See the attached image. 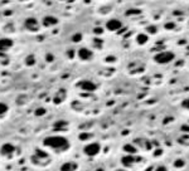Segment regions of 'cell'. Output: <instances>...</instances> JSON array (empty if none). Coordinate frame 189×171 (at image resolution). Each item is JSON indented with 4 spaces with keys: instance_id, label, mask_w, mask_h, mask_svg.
<instances>
[{
    "instance_id": "1",
    "label": "cell",
    "mask_w": 189,
    "mask_h": 171,
    "mask_svg": "<svg viewBox=\"0 0 189 171\" xmlns=\"http://www.w3.org/2000/svg\"><path fill=\"white\" fill-rule=\"evenodd\" d=\"M43 145L54 151H67L71 144H69L68 138L64 136H47L43 140Z\"/></svg>"
},
{
    "instance_id": "2",
    "label": "cell",
    "mask_w": 189,
    "mask_h": 171,
    "mask_svg": "<svg viewBox=\"0 0 189 171\" xmlns=\"http://www.w3.org/2000/svg\"><path fill=\"white\" fill-rule=\"evenodd\" d=\"M174 59V53L172 52H160L158 53V54H155V57H154V61H155L156 63H159V64H168V63H170Z\"/></svg>"
},
{
    "instance_id": "3",
    "label": "cell",
    "mask_w": 189,
    "mask_h": 171,
    "mask_svg": "<svg viewBox=\"0 0 189 171\" xmlns=\"http://www.w3.org/2000/svg\"><path fill=\"white\" fill-rule=\"evenodd\" d=\"M101 151V146L99 142H90L86 146L83 147V152L87 155V156H96L99 155Z\"/></svg>"
},
{
    "instance_id": "4",
    "label": "cell",
    "mask_w": 189,
    "mask_h": 171,
    "mask_svg": "<svg viewBox=\"0 0 189 171\" xmlns=\"http://www.w3.org/2000/svg\"><path fill=\"white\" fill-rule=\"evenodd\" d=\"M24 27H25V29H28L29 31H38L40 28V25H39V21H38L34 17H29V18L25 19Z\"/></svg>"
},
{
    "instance_id": "5",
    "label": "cell",
    "mask_w": 189,
    "mask_h": 171,
    "mask_svg": "<svg viewBox=\"0 0 189 171\" xmlns=\"http://www.w3.org/2000/svg\"><path fill=\"white\" fill-rule=\"evenodd\" d=\"M78 87L84 92H94L97 90V85L92 81H88V79H83V81L78 82Z\"/></svg>"
},
{
    "instance_id": "6",
    "label": "cell",
    "mask_w": 189,
    "mask_h": 171,
    "mask_svg": "<svg viewBox=\"0 0 189 171\" xmlns=\"http://www.w3.org/2000/svg\"><path fill=\"white\" fill-rule=\"evenodd\" d=\"M15 152V146L13 144H4L0 147V154L5 157H10Z\"/></svg>"
},
{
    "instance_id": "7",
    "label": "cell",
    "mask_w": 189,
    "mask_h": 171,
    "mask_svg": "<svg viewBox=\"0 0 189 171\" xmlns=\"http://www.w3.org/2000/svg\"><path fill=\"white\" fill-rule=\"evenodd\" d=\"M106 28L110 31H117L122 28V23L119 20V19H110L106 23Z\"/></svg>"
},
{
    "instance_id": "8",
    "label": "cell",
    "mask_w": 189,
    "mask_h": 171,
    "mask_svg": "<svg viewBox=\"0 0 189 171\" xmlns=\"http://www.w3.org/2000/svg\"><path fill=\"white\" fill-rule=\"evenodd\" d=\"M93 53L92 50H90L88 48H80L78 49V57H80V59H82V61H90L91 58H92Z\"/></svg>"
},
{
    "instance_id": "9",
    "label": "cell",
    "mask_w": 189,
    "mask_h": 171,
    "mask_svg": "<svg viewBox=\"0 0 189 171\" xmlns=\"http://www.w3.org/2000/svg\"><path fill=\"white\" fill-rule=\"evenodd\" d=\"M13 40L10 38H0V52H6L13 47Z\"/></svg>"
},
{
    "instance_id": "10",
    "label": "cell",
    "mask_w": 189,
    "mask_h": 171,
    "mask_svg": "<svg viewBox=\"0 0 189 171\" xmlns=\"http://www.w3.org/2000/svg\"><path fill=\"white\" fill-rule=\"evenodd\" d=\"M43 25L44 27H53V25L58 24V18H56L54 15H46L43 18Z\"/></svg>"
},
{
    "instance_id": "11",
    "label": "cell",
    "mask_w": 189,
    "mask_h": 171,
    "mask_svg": "<svg viewBox=\"0 0 189 171\" xmlns=\"http://www.w3.org/2000/svg\"><path fill=\"white\" fill-rule=\"evenodd\" d=\"M135 162V159H134V156L132 155H126V156H124L121 159V164H122V166H125V167H130L132 164Z\"/></svg>"
},
{
    "instance_id": "12",
    "label": "cell",
    "mask_w": 189,
    "mask_h": 171,
    "mask_svg": "<svg viewBox=\"0 0 189 171\" xmlns=\"http://www.w3.org/2000/svg\"><path fill=\"white\" fill-rule=\"evenodd\" d=\"M77 170V164L73 161H69V162H64L61 166V171H76Z\"/></svg>"
},
{
    "instance_id": "13",
    "label": "cell",
    "mask_w": 189,
    "mask_h": 171,
    "mask_svg": "<svg viewBox=\"0 0 189 171\" xmlns=\"http://www.w3.org/2000/svg\"><path fill=\"white\" fill-rule=\"evenodd\" d=\"M124 150H125L127 154H130V155H135V154L137 152V148L135 147L134 145H130V144L125 145V146H124Z\"/></svg>"
},
{
    "instance_id": "14",
    "label": "cell",
    "mask_w": 189,
    "mask_h": 171,
    "mask_svg": "<svg viewBox=\"0 0 189 171\" xmlns=\"http://www.w3.org/2000/svg\"><path fill=\"white\" fill-rule=\"evenodd\" d=\"M136 40H137L139 44H141V45H143V44H145L147 40H149V37H147L146 34H139L137 38H136Z\"/></svg>"
},
{
    "instance_id": "15",
    "label": "cell",
    "mask_w": 189,
    "mask_h": 171,
    "mask_svg": "<svg viewBox=\"0 0 189 171\" xmlns=\"http://www.w3.org/2000/svg\"><path fill=\"white\" fill-rule=\"evenodd\" d=\"M25 64L29 65V67L30 65H34L36 64V57H34L33 54H29L27 58H25Z\"/></svg>"
},
{
    "instance_id": "16",
    "label": "cell",
    "mask_w": 189,
    "mask_h": 171,
    "mask_svg": "<svg viewBox=\"0 0 189 171\" xmlns=\"http://www.w3.org/2000/svg\"><path fill=\"white\" fill-rule=\"evenodd\" d=\"M9 111V107H8V104L4 103V102H0V116H3V115H5L6 112Z\"/></svg>"
},
{
    "instance_id": "17",
    "label": "cell",
    "mask_w": 189,
    "mask_h": 171,
    "mask_svg": "<svg viewBox=\"0 0 189 171\" xmlns=\"http://www.w3.org/2000/svg\"><path fill=\"white\" fill-rule=\"evenodd\" d=\"M47 113V110L44 108V107H38V108L36 110V112H34V115L38 116V117H40V116H44Z\"/></svg>"
},
{
    "instance_id": "18",
    "label": "cell",
    "mask_w": 189,
    "mask_h": 171,
    "mask_svg": "<svg viewBox=\"0 0 189 171\" xmlns=\"http://www.w3.org/2000/svg\"><path fill=\"white\" fill-rule=\"evenodd\" d=\"M72 42L73 43H78V42H81L82 40V34L81 33H76V34H73V35H72Z\"/></svg>"
},
{
    "instance_id": "19",
    "label": "cell",
    "mask_w": 189,
    "mask_h": 171,
    "mask_svg": "<svg viewBox=\"0 0 189 171\" xmlns=\"http://www.w3.org/2000/svg\"><path fill=\"white\" fill-rule=\"evenodd\" d=\"M185 165V162H184V160H182V159H176L174 161V167H176V169H180V167H183Z\"/></svg>"
},
{
    "instance_id": "20",
    "label": "cell",
    "mask_w": 189,
    "mask_h": 171,
    "mask_svg": "<svg viewBox=\"0 0 189 171\" xmlns=\"http://www.w3.org/2000/svg\"><path fill=\"white\" fill-rule=\"evenodd\" d=\"M140 10L139 9H130V10L126 11V15H134V14H140Z\"/></svg>"
},
{
    "instance_id": "21",
    "label": "cell",
    "mask_w": 189,
    "mask_h": 171,
    "mask_svg": "<svg viewBox=\"0 0 189 171\" xmlns=\"http://www.w3.org/2000/svg\"><path fill=\"white\" fill-rule=\"evenodd\" d=\"M182 106L184 107V108H187L188 111H189V98H187V100H184L182 102Z\"/></svg>"
},
{
    "instance_id": "22",
    "label": "cell",
    "mask_w": 189,
    "mask_h": 171,
    "mask_svg": "<svg viewBox=\"0 0 189 171\" xmlns=\"http://www.w3.org/2000/svg\"><path fill=\"white\" fill-rule=\"evenodd\" d=\"M63 125H67V122H66V121H58V122H56V123H54L56 127H64Z\"/></svg>"
},
{
    "instance_id": "23",
    "label": "cell",
    "mask_w": 189,
    "mask_h": 171,
    "mask_svg": "<svg viewBox=\"0 0 189 171\" xmlns=\"http://www.w3.org/2000/svg\"><path fill=\"white\" fill-rule=\"evenodd\" d=\"M149 33H151V34H154V33H156V28L154 27V25H151V27H147V29H146Z\"/></svg>"
},
{
    "instance_id": "24",
    "label": "cell",
    "mask_w": 189,
    "mask_h": 171,
    "mask_svg": "<svg viewBox=\"0 0 189 171\" xmlns=\"http://www.w3.org/2000/svg\"><path fill=\"white\" fill-rule=\"evenodd\" d=\"M90 136H92V135H90V134H81L80 135V140H86V138H90Z\"/></svg>"
},
{
    "instance_id": "25",
    "label": "cell",
    "mask_w": 189,
    "mask_h": 171,
    "mask_svg": "<svg viewBox=\"0 0 189 171\" xmlns=\"http://www.w3.org/2000/svg\"><path fill=\"white\" fill-rule=\"evenodd\" d=\"M174 27H175L174 23H166L165 24V29H173Z\"/></svg>"
},
{
    "instance_id": "26",
    "label": "cell",
    "mask_w": 189,
    "mask_h": 171,
    "mask_svg": "<svg viewBox=\"0 0 189 171\" xmlns=\"http://www.w3.org/2000/svg\"><path fill=\"white\" fill-rule=\"evenodd\" d=\"M53 61H54L53 54H47V62H53Z\"/></svg>"
},
{
    "instance_id": "27",
    "label": "cell",
    "mask_w": 189,
    "mask_h": 171,
    "mask_svg": "<svg viewBox=\"0 0 189 171\" xmlns=\"http://www.w3.org/2000/svg\"><path fill=\"white\" fill-rule=\"evenodd\" d=\"M155 171H168V169L165 166H158Z\"/></svg>"
},
{
    "instance_id": "28",
    "label": "cell",
    "mask_w": 189,
    "mask_h": 171,
    "mask_svg": "<svg viewBox=\"0 0 189 171\" xmlns=\"http://www.w3.org/2000/svg\"><path fill=\"white\" fill-rule=\"evenodd\" d=\"M182 131H185V132H189V125H184L182 127Z\"/></svg>"
},
{
    "instance_id": "29",
    "label": "cell",
    "mask_w": 189,
    "mask_h": 171,
    "mask_svg": "<svg viewBox=\"0 0 189 171\" xmlns=\"http://www.w3.org/2000/svg\"><path fill=\"white\" fill-rule=\"evenodd\" d=\"M102 28H96V29H94V33L96 34H102Z\"/></svg>"
},
{
    "instance_id": "30",
    "label": "cell",
    "mask_w": 189,
    "mask_h": 171,
    "mask_svg": "<svg viewBox=\"0 0 189 171\" xmlns=\"http://www.w3.org/2000/svg\"><path fill=\"white\" fill-rule=\"evenodd\" d=\"M73 54H74L73 50H68V57L69 58H73Z\"/></svg>"
},
{
    "instance_id": "31",
    "label": "cell",
    "mask_w": 189,
    "mask_h": 171,
    "mask_svg": "<svg viewBox=\"0 0 189 171\" xmlns=\"http://www.w3.org/2000/svg\"><path fill=\"white\" fill-rule=\"evenodd\" d=\"M115 171H127L126 169H117V170H115Z\"/></svg>"
},
{
    "instance_id": "32",
    "label": "cell",
    "mask_w": 189,
    "mask_h": 171,
    "mask_svg": "<svg viewBox=\"0 0 189 171\" xmlns=\"http://www.w3.org/2000/svg\"><path fill=\"white\" fill-rule=\"evenodd\" d=\"M21 1H25V0H21Z\"/></svg>"
},
{
    "instance_id": "33",
    "label": "cell",
    "mask_w": 189,
    "mask_h": 171,
    "mask_svg": "<svg viewBox=\"0 0 189 171\" xmlns=\"http://www.w3.org/2000/svg\"><path fill=\"white\" fill-rule=\"evenodd\" d=\"M64 1H66V0H64Z\"/></svg>"
}]
</instances>
